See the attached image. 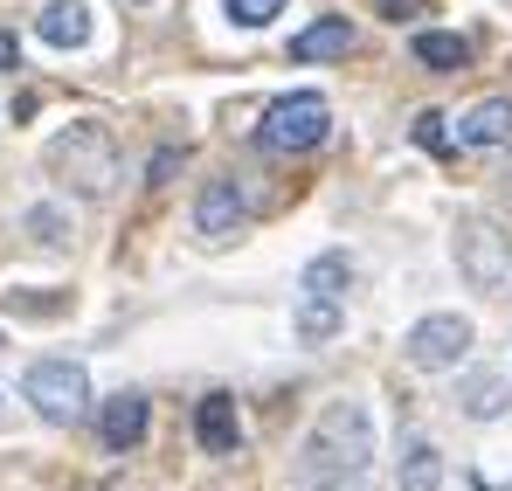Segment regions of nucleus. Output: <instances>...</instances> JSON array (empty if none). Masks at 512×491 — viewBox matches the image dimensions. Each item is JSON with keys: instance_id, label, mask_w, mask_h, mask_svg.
Returning a JSON list of instances; mask_svg holds the SVG:
<instances>
[{"instance_id": "obj_1", "label": "nucleus", "mask_w": 512, "mask_h": 491, "mask_svg": "<svg viewBox=\"0 0 512 491\" xmlns=\"http://www.w3.org/2000/svg\"><path fill=\"white\" fill-rule=\"evenodd\" d=\"M374 464V422L360 402H326V415L312 422L305 450H298V478L305 485H346Z\"/></svg>"}, {"instance_id": "obj_2", "label": "nucleus", "mask_w": 512, "mask_h": 491, "mask_svg": "<svg viewBox=\"0 0 512 491\" xmlns=\"http://www.w3.org/2000/svg\"><path fill=\"white\" fill-rule=\"evenodd\" d=\"M49 173H63L84 201H104V194L118 187V146H111V132H104V125H70V132H56V139H49Z\"/></svg>"}, {"instance_id": "obj_3", "label": "nucleus", "mask_w": 512, "mask_h": 491, "mask_svg": "<svg viewBox=\"0 0 512 491\" xmlns=\"http://www.w3.org/2000/svg\"><path fill=\"white\" fill-rule=\"evenodd\" d=\"M326 132H333V104L319 90H291V97H277L263 111L256 146L263 153H312V146H326Z\"/></svg>"}, {"instance_id": "obj_4", "label": "nucleus", "mask_w": 512, "mask_h": 491, "mask_svg": "<svg viewBox=\"0 0 512 491\" xmlns=\"http://www.w3.org/2000/svg\"><path fill=\"white\" fill-rule=\"evenodd\" d=\"M21 395L35 402L42 422L70 429V422H84V415H90V374L77 367V360H35L28 381H21Z\"/></svg>"}, {"instance_id": "obj_5", "label": "nucleus", "mask_w": 512, "mask_h": 491, "mask_svg": "<svg viewBox=\"0 0 512 491\" xmlns=\"http://www.w3.org/2000/svg\"><path fill=\"white\" fill-rule=\"evenodd\" d=\"M457 270L471 277V291H512V236H499V222L471 215L457 229Z\"/></svg>"}, {"instance_id": "obj_6", "label": "nucleus", "mask_w": 512, "mask_h": 491, "mask_svg": "<svg viewBox=\"0 0 512 491\" xmlns=\"http://www.w3.org/2000/svg\"><path fill=\"white\" fill-rule=\"evenodd\" d=\"M471 319L464 312H429V319H416L409 326V339H402V353H409V367H423V374H450L464 353H471Z\"/></svg>"}, {"instance_id": "obj_7", "label": "nucleus", "mask_w": 512, "mask_h": 491, "mask_svg": "<svg viewBox=\"0 0 512 491\" xmlns=\"http://www.w3.org/2000/svg\"><path fill=\"white\" fill-rule=\"evenodd\" d=\"M243 222H250L243 187H236L229 173L201 180V194H194V236H201L208 249H222V243H236V236H243Z\"/></svg>"}, {"instance_id": "obj_8", "label": "nucleus", "mask_w": 512, "mask_h": 491, "mask_svg": "<svg viewBox=\"0 0 512 491\" xmlns=\"http://www.w3.org/2000/svg\"><path fill=\"white\" fill-rule=\"evenodd\" d=\"M457 146H464V153H499V146H512V97L471 104V111L457 118Z\"/></svg>"}, {"instance_id": "obj_9", "label": "nucleus", "mask_w": 512, "mask_h": 491, "mask_svg": "<svg viewBox=\"0 0 512 491\" xmlns=\"http://www.w3.org/2000/svg\"><path fill=\"white\" fill-rule=\"evenodd\" d=\"M146 422H153L146 395H111L104 415H97V429H104V443H111V450H139V443H146Z\"/></svg>"}, {"instance_id": "obj_10", "label": "nucleus", "mask_w": 512, "mask_h": 491, "mask_svg": "<svg viewBox=\"0 0 512 491\" xmlns=\"http://www.w3.org/2000/svg\"><path fill=\"white\" fill-rule=\"evenodd\" d=\"M35 35H42L49 49H84L90 42V7L84 0H49V7L35 14Z\"/></svg>"}, {"instance_id": "obj_11", "label": "nucleus", "mask_w": 512, "mask_h": 491, "mask_svg": "<svg viewBox=\"0 0 512 491\" xmlns=\"http://www.w3.org/2000/svg\"><path fill=\"white\" fill-rule=\"evenodd\" d=\"M353 49V28H346V14H326V21H312V28H298L291 35V63H333Z\"/></svg>"}, {"instance_id": "obj_12", "label": "nucleus", "mask_w": 512, "mask_h": 491, "mask_svg": "<svg viewBox=\"0 0 512 491\" xmlns=\"http://www.w3.org/2000/svg\"><path fill=\"white\" fill-rule=\"evenodd\" d=\"M194 436H201V450L229 457V450L243 443V422H236V402H229V395H208V402L194 409Z\"/></svg>"}, {"instance_id": "obj_13", "label": "nucleus", "mask_w": 512, "mask_h": 491, "mask_svg": "<svg viewBox=\"0 0 512 491\" xmlns=\"http://www.w3.org/2000/svg\"><path fill=\"white\" fill-rule=\"evenodd\" d=\"M346 284H353V256H346V249H319V256L298 270V291H305V298H346Z\"/></svg>"}, {"instance_id": "obj_14", "label": "nucleus", "mask_w": 512, "mask_h": 491, "mask_svg": "<svg viewBox=\"0 0 512 491\" xmlns=\"http://www.w3.org/2000/svg\"><path fill=\"white\" fill-rule=\"evenodd\" d=\"M457 402H464L471 422H499V415L512 409V381L506 374H471V381L457 388Z\"/></svg>"}, {"instance_id": "obj_15", "label": "nucleus", "mask_w": 512, "mask_h": 491, "mask_svg": "<svg viewBox=\"0 0 512 491\" xmlns=\"http://www.w3.org/2000/svg\"><path fill=\"white\" fill-rule=\"evenodd\" d=\"M436 485H443V450L416 436V443L402 450V471H395V491H436Z\"/></svg>"}, {"instance_id": "obj_16", "label": "nucleus", "mask_w": 512, "mask_h": 491, "mask_svg": "<svg viewBox=\"0 0 512 491\" xmlns=\"http://www.w3.org/2000/svg\"><path fill=\"white\" fill-rule=\"evenodd\" d=\"M340 326H346V298H305V305H298V339H305V346L340 339Z\"/></svg>"}, {"instance_id": "obj_17", "label": "nucleus", "mask_w": 512, "mask_h": 491, "mask_svg": "<svg viewBox=\"0 0 512 491\" xmlns=\"http://www.w3.org/2000/svg\"><path fill=\"white\" fill-rule=\"evenodd\" d=\"M416 63H423V70H464V63H471V42L450 35V28H423V35H416Z\"/></svg>"}, {"instance_id": "obj_18", "label": "nucleus", "mask_w": 512, "mask_h": 491, "mask_svg": "<svg viewBox=\"0 0 512 491\" xmlns=\"http://www.w3.org/2000/svg\"><path fill=\"white\" fill-rule=\"evenodd\" d=\"M222 14H229L236 28H270V21L284 14V0H222Z\"/></svg>"}, {"instance_id": "obj_19", "label": "nucleus", "mask_w": 512, "mask_h": 491, "mask_svg": "<svg viewBox=\"0 0 512 491\" xmlns=\"http://www.w3.org/2000/svg\"><path fill=\"white\" fill-rule=\"evenodd\" d=\"M443 125H450L443 111H423V118H416V146H429V153H450V132H443Z\"/></svg>"}, {"instance_id": "obj_20", "label": "nucleus", "mask_w": 512, "mask_h": 491, "mask_svg": "<svg viewBox=\"0 0 512 491\" xmlns=\"http://www.w3.org/2000/svg\"><path fill=\"white\" fill-rule=\"evenodd\" d=\"M28 229H35V243H63V215L56 208H28Z\"/></svg>"}, {"instance_id": "obj_21", "label": "nucleus", "mask_w": 512, "mask_h": 491, "mask_svg": "<svg viewBox=\"0 0 512 491\" xmlns=\"http://www.w3.org/2000/svg\"><path fill=\"white\" fill-rule=\"evenodd\" d=\"M0 70H21V42L14 35H0Z\"/></svg>"}, {"instance_id": "obj_22", "label": "nucleus", "mask_w": 512, "mask_h": 491, "mask_svg": "<svg viewBox=\"0 0 512 491\" xmlns=\"http://www.w3.org/2000/svg\"><path fill=\"white\" fill-rule=\"evenodd\" d=\"M416 7H423V0H381V14H388V21H402V14H416Z\"/></svg>"}, {"instance_id": "obj_23", "label": "nucleus", "mask_w": 512, "mask_h": 491, "mask_svg": "<svg viewBox=\"0 0 512 491\" xmlns=\"http://www.w3.org/2000/svg\"><path fill=\"white\" fill-rule=\"evenodd\" d=\"M319 491H346V485H319Z\"/></svg>"}, {"instance_id": "obj_24", "label": "nucleus", "mask_w": 512, "mask_h": 491, "mask_svg": "<svg viewBox=\"0 0 512 491\" xmlns=\"http://www.w3.org/2000/svg\"><path fill=\"white\" fill-rule=\"evenodd\" d=\"M0 346H7V339H0Z\"/></svg>"}]
</instances>
